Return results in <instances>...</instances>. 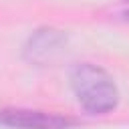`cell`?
I'll return each mask as SVG.
<instances>
[{
	"label": "cell",
	"instance_id": "1",
	"mask_svg": "<svg viewBox=\"0 0 129 129\" xmlns=\"http://www.w3.org/2000/svg\"><path fill=\"white\" fill-rule=\"evenodd\" d=\"M71 89L79 105L91 115H107L119 105V89L113 77L93 62H77L69 71Z\"/></svg>",
	"mask_w": 129,
	"mask_h": 129
},
{
	"label": "cell",
	"instance_id": "2",
	"mask_svg": "<svg viewBox=\"0 0 129 129\" xmlns=\"http://www.w3.org/2000/svg\"><path fill=\"white\" fill-rule=\"evenodd\" d=\"M67 44L69 40L62 30L52 28V26H42L28 36V40L22 46V56L30 64L44 67L56 60L67 50Z\"/></svg>",
	"mask_w": 129,
	"mask_h": 129
},
{
	"label": "cell",
	"instance_id": "3",
	"mask_svg": "<svg viewBox=\"0 0 129 129\" xmlns=\"http://www.w3.org/2000/svg\"><path fill=\"white\" fill-rule=\"evenodd\" d=\"M0 125L12 127V129H69L75 125V121L56 113H46V111L2 109Z\"/></svg>",
	"mask_w": 129,
	"mask_h": 129
},
{
	"label": "cell",
	"instance_id": "4",
	"mask_svg": "<svg viewBox=\"0 0 129 129\" xmlns=\"http://www.w3.org/2000/svg\"><path fill=\"white\" fill-rule=\"evenodd\" d=\"M119 16H121L123 20H129V8H125V10H121V12H119Z\"/></svg>",
	"mask_w": 129,
	"mask_h": 129
}]
</instances>
